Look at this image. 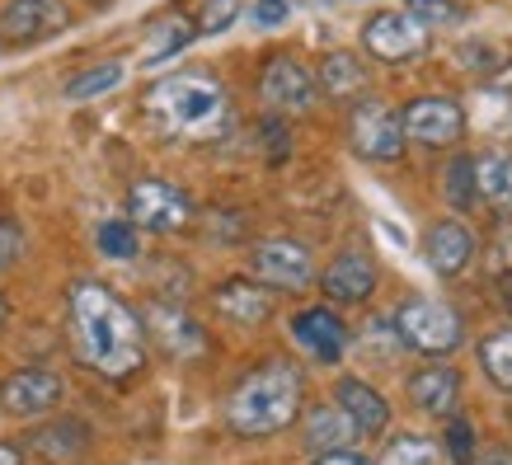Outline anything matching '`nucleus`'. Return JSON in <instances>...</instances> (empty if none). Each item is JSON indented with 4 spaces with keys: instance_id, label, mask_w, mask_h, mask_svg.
<instances>
[{
    "instance_id": "1",
    "label": "nucleus",
    "mask_w": 512,
    "mask_h": 465,
    "mask_svg": "<svg viewBox=\"0 0 512 465\" xmlns=\"http://www.w3.org/2000/svg\"><path fill=\"white\" fill-rule=\"evenodd\" d=\"M71 339L85 367L104 381H127L146 367V329L104 282H76L71 287Z\"/></svg>"
},
{
    "instance_id": "2",
    "label": "nucleus",
    "mask_w": 512,
    "mask_h": 465,
    "mask_svg": "<svg viewBox=\"0 0 512 465\" xmlns=\"http://www.w3.org/2000/svg\"><path fill=\"white\" fill-rule=\"evenodd\" d=\"M146 118L174 141H217L231 127V99L217 76L179 71L146 90Z\"/></svg>"
},
{
    "instance_id": "3",
    "label": "nucleus",
    "mask_w": 512,
    "mask_h": 465,
    "mask_svg": "<svg viewBox=\"0 0 512 465\" xmlns=\"http://www.w3.org/2000/svg\"><path fill=\"white\" fill-rule=\"evenodd\" d=\"M301 419V372L292 362H264L226 400V423L235 437H273Z\"/></svg>"
},
{
    "instance_id": "4",
    "label": "nucleus",
    "mask_w": 512,
    "mask_h": 465,
    "mask_svg": "<svg viewBox=\"0 0 512 465\" xmlns=\"http://www.w3.org/2000/svg\"><path fill=\"white\" fill-rule=\"evenodd\" d=\"M390 320H395V334H400L404 348H414V353H423V357H447L466 343V320H461L447 301L414 296V301H404Z\"/></svg>"
},
{
    "instance_id": "5",
    "label": "nucleus",
    "mask_w": 512,
    "mask_h": 465,
    "mask_svg": "<svg viewBox=\"0 0 512 465\" xmlns=\"http://www.w3.org/2000/svg\"><path fill=\"white\" fill-rule=\"evenodd\" d=\"M127 221L137 231L151 235H174L193 221V202L179 184H165V179H141V184L127 188Z\"/></svg>"
},
{
    "instance_id": "6",
    "label": "nucleus",
    "mask_w": 512,
    "mask_h": 465,
    "mask_svg": "<svg viewBox=\"0 0 512 465\" xmlns=\"http://www.w3.org/2000/svg\"><path fill=\"white\" fill-rule=\"evenodd\" d=\"M348 141L362 160L372 165H390L404 155V123L400 113L381 104V99H362L353 113H348Z\"/></svg>"
},
{
    "instance_id": "7",
    "label": "nucleus",
    "mask_w": 512,
    "mask_h": 465,
    "mask_svg": "<svg viewBox=\"0 0 512 465\" xmlns=\"http://www.w3.org/2000/svg\"><path fill=\"white\" fill-rule=\"evenodd\" d=\"M400 123H404V141H419V146H456L466 137V109L451 94H419V99H409Z\"/></svg>"
},
{
    "instance_id": "8",
    "label": "nucleus",
    "mask_w": 512,
    "mask_h": 465,
    "mask_svg": "<svg viewBox=\"0 0 512 465\" xmlns=\"http://www.w3.org/2000/svg\"><path fill=\"white\" fill-rule=\"evenodd\" d=\"M362 47L372 52L376 62H414L428 52V29L419 19H409L404 10H376L367 24H362Z\"/></svg>"
},
{
    "instance_id": "9",
    "label": "nucleus",
    "mask_w": 512,
    "mask_h": 465,
    "mask_svg": "<svg viewBox=\"0 0 512 465\" xmlns=\"http://www.w3.org/2000/svg\"><path fill=\"white\" fill-rule=\"evenodd\" d=\"M249 268L264 287H282V292H306L315 282L311 249L296 245V240H259L249 254Z\"/></svg>"
},
{
    "instance_id": "10",
    "label": "nucleus",
    "mask_w": 512,
    "mask_h": 465,
    "mask_svg": "<svg viewBox=\"0 0 512 465\" xmlns=\"http://www.w3.org/2000/svg\"><path fill=\"white\" fill-rule=\"evenodd\" d=\"M71 29V5L66 0H10L0 15V38L15 47L47 43Z\"/></svg>"
},
{
    "instance_id": "11",
    "label": "nucleus",
    "mask_w": 512,
    "mask_h": 465,
    "mask_svg": "<svg viewBox=\"0 0 512 465\" xmlns=\"http://www.w3.org/2000/svg\"><path fill=\"white\" fill-rule=\"evenodd\" d=\"M259 94L278 113H311L320 99V85H315V71H306L296 57H273L259 76Z\"/></svg>"
},
{
    "instance_id": "12",
    "label": "nucleus",
    "mask_w": 512,
    "mask_h": 465,
    "mask_svg": "<svg viewBox=\"0 0 512 465\" xmlns=\"http://www.w3.org/2000/svg\"><path fill=\"white\" fill-rule=\"evenodd\" d=\"M62 404V376L47 367H24L0 386V409L15 419H43Z\"/></svg>"
},
{
    "instance_id": "13",
    "label": "nucleus",
    "mask_w": 512,
    "mask_h": 465,
    "mask_svg": "<svg viewBox=\"0 0 512 465\" xmlns=\"http://www.w3.org/2000/svg\"><path fill=\"white\" fill-rule=\"evenodd\" d=\"M292 339L301 343L315 362L334 367V362L348 353V339H353V334H348V325H343L329 306H306L292 315Z\"/></svg>"
},
{
    "instance_id": "14",
    "label": "nucleus",
    "mask_w": 512,
    "mask_h": 465,
    "mask_svg": "<svg viewBox=\"0 0 512 465\" xmlns=\"http://www.w3.org/2000/svg\"><path fill=\"white\" fill-rule=\"evenodd\" d=\"M475 254H480V245H475L466 221H437L428 240H423V259H428L437 278H461L475 264Z\"/></svg>"
},
{
    "instance_id": "15",
    "label": "nucleus",
    "mask_w": 512,
    "mask_h": 465,
    "mask_svg": "<svg viewBox=\"0 0 512 465\" xmlns=\"http://www.w3.org/2000/svg\"><path fill=\"white\" fill-rule=\"evenodd\" d=\"M320 287H325V296L334 301V306H362V301L376 292L372 254H362V249H343L339 259L325 268Z\"/></svg>"
},
{
    "instance_id": "16",
    "label": "nucleus",
    "mask_w": 512,
    "mask_h": 465,
    "mask_svg": "<svg viewBox=\"0 0 512 465\" xmlns=\"http://www.w3.org/2000/svg\"><path fill=\"white\" fill-rule=\"evenodd\" d=\"M146 329L160 339V348L170 357H202L207 353V334H202V325L193 320V315H184L179 306H160V301H151L146 306Z\"/></svg>"
},
{
    "instance_id": "17",
    "label": "nucleus",
    "mask_w": 512,
    "mask_h": 465,
    "mask_svg": "<svg viewBox=\"0 0 512 465\" xmlns=\"http://www.w3.org/2000/svg\"><path fill=\"white\" fill-rule=\"evenodd\" d=\"M334 400H339V409L353 419L357 437H376L386 433L390 423V404L381 390H372L367 381H357V376H343L339 386H334Z\"/></svg>"
},
{
    "instance_id": "18",
    "label": "nucleus",
    "mask_w": 512,
    "mask_h": 465,
    "mask_svg": "<svg viewBox=\"0 0 512 465\" xmlns=\"http://www.w3.org/2000/svg\"><path fill=\"white\" fill-rule=\"evenodd\" d=\"M409 400H414L419 414L447 419V414H456V400H461V376L442 367V362H428L423 372L409 376Z\"/></svg>"
},
{
    "instance_id": "19",
    "label": "nucleus",
    "mask_w": 512,
    "mask_h": 465,
    "mask_svg": "<svg viewBox=\"0 0 512 465\" xmlns=\"http://www.w3.org/2000/svg\"><path fill=\"white\" fill-rule=\"evenodd\" d=\"M217 310L231 320V325H264L268 315H273V296H268V287H259V282H245V278H231L217 287Z\"/></svg>"
},
{
    "instance_id": "20",
    "label": "nucleus",
    "mask_w": 512,
    "mask_h": 465,
    "mask_svg": "<svg viewBox=\"0 0 512 465\" xmlns=\"http://www.w3.org/2000/svg\"><path fill=\"white\" fill-rule=\"evenodd\" d=\"M315 85L329 94V99H357V94L372 90V71L357 52H329L320 71H315Z\"/></svg>"
},
{
    "instance_id": "21",
    "label": "nucleus",
    "mask_w": 512,
    "mask_h": 465,
    "mask_svg": "<svg viewBox=\"0 0 512 465\" xmlns=\"http://www.w3.org/2000/svg\"><path fill=\"white\" fill-rule=\"evenodd\" d=\"M301 437H306V447H311L315 456H320V451L353 447V442H357V428H353V419L343 414L339 404H315V409H306Z\"/></svg>"
},
{
    "instance_id": "22",
    "label": "nucleus",
    "mask_w": 512,
    "mask_h": 465,
    "mask_svg": "<svg viewBox=\"0 0 512 465\" xmlns=\"http://www.w3.org/2000/svg\"><path fill=\"white\" fill-rule=\"evenodd\" d=\"M475 188H480V202H489L498 217H512V155L508 151H484L475 160Z\"/></svg>"
},
{
    "instance_id": "23",
    "label": "nucleus",
    "mask_w": 512,
    "mask_h": 465,
    "mask_svg": "<svg viewBox=\"0 0 512 465\" xmlns=\"http://www.w3.org/2000/svg\"><path fill=\"white\" fill-rule=\"evenodd\" d=\"M404 15L419 19L428 33L461 29V24H470V10L461 5V0H404Z\"/></svg>"
},
{
    "instance_id": "24",
    "label": "nucleus",
    "mask_w": 512,
    "mask_h": 465,
    "mask_svg": "<svg viewBox=\"0 0 512 465\" xmlns=\"http://www.w3.org/2000/svg\"><path fill=\"white\" fill-rule=\"evenodd\" d=\"M480 367L489 372L498 390H512V325L494 329L480 339Z\"/></svg>"
},
{
    "instance_id": "25",
    "label": "nucleus",
    "mask_w": 512,
    "mask_h": 465,
    "mask_svg": "<svg viewBox=\"0 0 512 465\" xmlns=\"http://www.w3.org/2000/svg\"><path fill=\"white\" fill-rule=\"evenodd\" d=\"M442 193L456 212H470L480 202V188H475V160L470 155H451L447 170H442Z\"/></svg>"
},
{
    "instance_id": "26",
    "label": "nucleus",
    "mask_w": 512,
    "mask_h": 465,
    "mask_svg": "<svg viewBox=\"0 0 512 465\" xmlns=\"http://www.w3.org/2000/svg\"><path fill=\"white\" fill-rule=\"evenodd\" d=\"M94 245H99V254L104 259H118V264H127V259H137L141 254V231L132 226V221H99V231H94Z\"/></svg>"
},
{
    "instance_id": "27",
    "label": "nucleus",
    "mask_w": 512,
    "mask_h": 465,
    "mask_svg": "<svg viewBox=\"0 0 512 465\" xmlns=\"http://www.w3.org/2000/svg\"><path fill=\"white\" fill-rule=\"evenodd\" d=\"M386 465H442V447L423 433H395L386 442Z\"/></svg>"
},
{
    "instance_id": "28",
    "label": "nucleus",
    "mask_w": 512,
    "mask_h": 465,
    "mask_svg": "<svg viewBox=\"0 0 512 465\" xmlns=\"http://www.w3.org/2000/svg\"><path fill=\"white\" fill-rule=\"evenodd\" d=\"M193 38H198V29H193L188 19H179V15L165 19V24L156 29V38H151V47H146V57H141V62H146V66L170 62L174 52H184V47L193 43Z\"/></svg>"
},
{
    "instance_id": "29",
    "label": "nucleus",
    "mask_w": 512,
    "mask_h": 465,
    "mask_svg": "<svg viewBox=\"0 0 512 465\" xmlns=\"http://www.w3.org/2000/svg\"><path fill=\"white\" fill-rule=\"evenodd\" d=\"M123 62H104V66H90L85 76H76L66 85V99H94V94H109L123 85Z\"/></svg>"
},
{
    "instance_id": "30",
    "label": "nucleus",
    "mask_w": 512,
    "mask_h": 465,
    "mask_svg": "<svg viewBox=\"0 0 512 465\" xmlns=\"http://www.w3.org/2000/svg\"><path fill=\"white\" fill-rule=\"evenodd\" d=\"M235 19H240V0H202L193 29H198V38H217V33L231 29Z\"/></svg>"
},
{
    "instance_id": "31",
    "label": "nucleus",
    "mask_w": 512,
    "mask_h": 465,
    "mask_svg": "<svg viewBox=\"0 0 512 465\" xmlns=\"http://www.w3.org/2000/svg\"><path fill=\"white\" fill-rule=\"evenodd\" d=\"M447 451L456 465H475V428H470L466 419H456V414H447Z\"/></svg>"
},
{
    "instance_id": "32",
    "label": "nucleus",
    "mask_w": 512,
    "mask_h": 465,
    "mask_svg": "<svg viewBox=\"0 0 512 465\" xmlns=\"http://www.w3.org/2000/svg\"><path fill=\"white\" fill-rule=\"evenodd\" d=\"M19 254H24V226L15 217H0V273L15 268Z\"/></svg>"
},
{
    "instance_id": "33",
    "label": "nucleus",
    "mask_w": 512,
    "mask_h": 465,
    "mask_svg": "<svg viewBox=\"0 0 512 465\" xmlns=\"http://www.w3.org/2000/svg\"><path fill=\"white\" fill-rule=\"evenodd\" d=\"M292 19V0H259L254 10H249V24L254 29H282Z\"/></svg>"
},
{
    "instance_id": "34",
    "label": "nucleus",
    "mask_w": 512,
    "mask_h": 465,
    "mask_svg": "<svg viewBox=\"0 0 512 465\" xmlns=\"http://www.w3.org/2000/svg\"><path fill=\"white\" fill-rule=\"evenodd\" d=\"M315 465H372V461H367L362 451H353V447H339V451H320Z\"/></svg>"
},
{
    "instance_id": "35",
    "label": "nucleus",
    "mask_w": 512,
    "mask_h": 465,
    "mask_svg": "<svg viewBox=\"0 0 512 465\" xmlns=\"http://www.w3.org/2000/svg\"><path fill=\"white\" fill-rule=\"evenodd\" d=\"M494 264H498V273H512V226L494 240Z\"/></svg>"
},
{
    "instance_id": "36",
    "label": "nucleus",
    "mask_w": 512,
    "mask_h": 465,
    "mask_svg": "<svg viewBox=\"0 0 512 465\" xmlns=\"http://www.w3.org/2000/svg\"><path fill=\"white\" fill-rule=\"evenodd\" d=\"M475 465H512V451H489V456H475Z\"/></svg>"
},
{
    "instance_id": "37",
    "label": "nucleus",
    "mask_w": 512,
    "mask_h": 465,
    "mask_svg": "<svg viewBox=\"0 0 512 465\" xmlns=\"http://www.w3.org/2000/svg\"><path fill=\"white\" fill-rule=\"evenodd\" d=\"M0 465H24V461H19V451L10 447V442H0Z\"/></svg>"
},
{
    "instance_id": "38",
    "label": "nucleus",
    "mask_w": 512,
    "mask_h": 465,
    "mask_svg": "<svg viewBox=\"0 0 512 465\" xmlns=\"http://www.w3.org/2000/svg\"><path fill=\"white\" fill-rule=\"evenodd\" d=\"M498 287H503V301H512V273H503V282H498Z\"/></svg>"
},
{
    "instance_id": "39",
    "label": "nucleus",
    "mask_w": 512,
    "mask_h": 465,
    "mask_svg": "<svg viewBox=\"0 0 512 465\" xmlns=\"http://www.w3.org/2000/svg\"><path fill=\"white\" fill-rule=\"evenodd\" d=\"M5 315H10V306H5V301H0V325H5Z\"/></svg>"
},
{
    "instance_id": "40",
    "label": "nucleus",
    "mask_w": 512,
    "mask_h": 465,
    "mask_svg": "<svg viewBox=\"0 0 512 465\" xmlns=\"http://www.w3.org/2000/svg\"><path fill=\"white\" fill-rule=\"evenodd\" d=\"M90 5H109V0H90Z\"/></svg>"
},
{
    "instance_id": "41",
    "label": "nucleus",
    "mask_w": 512,
    "mask_h": 465,
    "mask_svg": "<svg viewBox=\"0 0 512 465\" xmlns=\"http://www.w3.org/2000/svg\"><path fill=\"white\" fill-rule=\"evenodd\" d=\"M315 5H334V0H315Z\"/></svg>"
}]
</instances>
